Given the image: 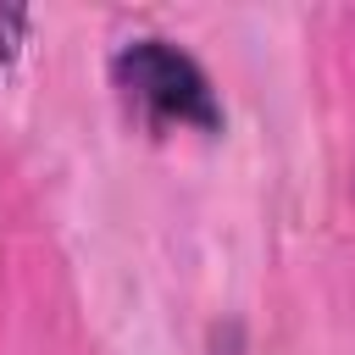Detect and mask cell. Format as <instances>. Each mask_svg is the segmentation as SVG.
<instances>
[{
    "label": "cell",
    "instance_id": "obj_2",
    "mask_svg": "<svg viewBox=\"0 0 355 355\" xmlns=\"http://www.w3.org/2000/svg\"><path fill=\"white\" fill-rule=\"evenodd\" d=\"M17 33H22V11H0V55L17 50Z\"/></svg>",
    "mask_w": 355,
    "mask_h": 355
},
{
    "label": "cell",
    "instance_id": "obj_1",
    "mask_svg": "<svg viewBox=\"0 0 355 355\" xmlns=\"http://www.w3.org/2000/svg\"><path fill=\"white\" fill-rule=\"evenodd\" d=\"M111 78H116V94H122L128 116H139L150 133H166V128L216 133L222 128V105H216L205 72L183 50H172L166 39L122 44L116 61H111Z\"/></svg>",
    "mask_w": 355,
    "mask_h": 355
}]
</instances>
